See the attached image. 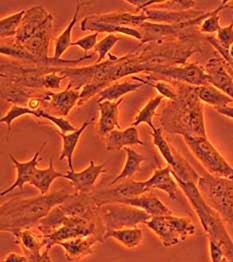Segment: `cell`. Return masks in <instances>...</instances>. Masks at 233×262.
<instances>
[{
    "mask_svg": "<svg viewBox=\"0 0 233 262\" xmlns=\"http://www.w3.org/2000/svg\"><path fill=\"white\" fill-rule=\"evenodd\" d=\"M201 46L195 39L165 40L139 44L135 50L123 56L109 53L108 59L84 67H55V70L68 78L72 88L80 90L78 106L119 79L132 77L144 72L152 74L161 66H185Z\"/></svg>",
    "mask_w": 233,
    "mask_h": 262,
    "instance_id": "cell-1",
    "label": "cell"
},
{
    "mask_svg": "<svg viewBox=\"0 0 233 262\" xmlns=\"http://www.w3.org/2000/svg\"><path fill=\"white\" fill-rule=\"evenodd\" d=\"M172 81V80H170ZM178 96L168 101L159 113L161 129L168 134L193 137H207L203 105L199 100L195 86L172 81Z\"/></svg>",
    "mask_w": 233,
    "mask_h": 262,
    "instance_id": "cell-2",
    "label": "cell"
},
{
    "mask_svg": "<svg viewBox=\"0 0 233 262\" xmlns=\"http://www.w3.org/2000/svg\"><path fill=\"white\" fill-rule=\"evenodd\" d=\"M74 196L65 190H56L32 198H12L1 205V231L11 233L24 228L37 227L50 211Z\"/></svg>",
    "mask_w": 233,
    "mask_h": 262,
    "instance_id": "cell-3",
    "label": "cell"
},
{
    "mask_svg": "<svg viewBox=\"0 0 233 262\" xmlns=\"http://www.w3.org/2000/svg\"><path fill=\"white\" fill-rule=\"evenodd\" d=\"M174 178L179 188L183 191L190 202L191 206L199 219L204 232L208 235V238L218 243L223 249L224 257H226L228 261L233 262V239L227 231L224 223L225 221L217 211L208 205L201 195L195 182L183 181L177 177Z\"/></svg>",
    "mask_w": 233,
    "mask_h": 262,
    "instance_id": "cell-4",
    "label": "cell"
},
{
    "mask_svg": "<svg viewBox=\"0 0 233 262\" xmlns=\"http://www.w3.org/2000/svg\"><path fill=\"white\" fill-rule=\"evenodd\" d=\"M197 187L208 205L233 226V179L207 173L199 177Z\"/></svg>",
    "mask_w": 233,
    "mask_h": 262,
    "instance_id": "cell-5",
    "label": "cell"
},
{
    "mask_svg": "<svg viewBox=\"0 0 233 262\" xmlns=\"http://www.w3.org/2000/svg\"><path fill=\"white\" fill-rule=\"evenodd\" d=\"M145 225L157 235L164 247L176 246L193 236L196 232L195 225L190 219L174 214L150 217Z\"/></svg>",
    "mask_w": 233,
    "mask_h": 262,
    "instance_id": "cell-6",
    "label": "cell"
},
{
    "mask_svg": "<svg viewBox=\"0 0 233 262\" xmlns=\"http://www.w3.org/2000/svg\"><path fill=\"white\" fill-rule=\"evenodd\" d=\"M183 140L209 174L233 179L232 165L228 163L207 137L183 136Z\"/></svg>",
    "mask_w": 233,
    "mask_h": 262,
    "instance_id": "cell-7",
    "label": "cell"
},
{
    "mask_svg": "<svg viewBox=\"0 0 233 262\" xmlns=\"http://www.w3.org/2000/svg\"><path fill=\"white\" fill-rule=\"evenodd\" d=\"M98 216L103 223L104 232L134 228L139 224H145L151 217L139 208L121 203H112L99 207Z\"/></svg>",
    "mask_w": 233,
    "mask_h": 262,
    "instance_id": "cell-8",
    "label": "cell"
},
{
    "mask_svg": "<svg viewBox=\"0 0 233 262\" xmlns=\"http://www.w3.org/2000/svg\"><path fill=\"white\" fill-rule=\"evenodd\" d=\"M64 212V211H63ZM96 233V222L65 214L63 224L48 236H44L45 250L49 251L59 242L87 237Z\"/></svg>",
    "mask_w": 233,
    "mask_h": 262,
    "instance_id": "cell-9",
    "label": "cell"
},
{
    "mask_svg": "<svg viewBox=\"0 0 233 262\" xmlns=\"http://www.w3.org/2000/svg\"><path fill=\"white\" fill-rule=\"evenodd\" d=\"M154 77L160 76L167 80L181 82L190 86H202L209 84L208 75L204 66L197 63H187L185 66H158L152 74Z\"/></svg>",
    "mask_w": 233,
    "mask_h": 262,
    "instance_id": "cell-10",
    "label": "cell"
},
{
    "mask_svg": "<svg viewBox=\"0 0 233 262\" xmlns=\"http://www.w3.org/2000/svg\"><path fill=\"white\" fill-rule=\"evenodd\" d=\"M149 188L145 185L144 181H128L125 183L118 184L112 188L100 190L95 193H92L94 201L98 207H101L107 204L120 203V201L139 196L149 192Z\"/></svg>",
    "mask_w": 233,
    "mask_h": 262,
    "instance_id": "cell-11",
    "label": "cell"
},
{
    "mask_svg": "<svg viewBox=\"0 0 233 262\" xmlns=\"http://www.w3.org/2000/svg\"><path fill=\"white\" fill-rule=\"evenodd\" d=\"M51 21H53V15L40 5L26 9L14 41L19 44L26 42L47 23Z\"/></svg>",
    "mask_w": 233,
    "mask_h": 262,
    "instance_id": "cell-12",
    "label": "cell"
},
{
    "mask_svg": "<svg viewBox=\"0 0 233 262\" xmlns=\"http://www.w3.org/2000/svg\"><path fill=\"white\" fill-rule=\"evenodd\" d=\"M208 83L233 99V70L221 56H213L204 66Z\"/></svg>",
    "mask_w": 233,
    "mask_h": 262,
    "instance_id": "cell-13",
    "label": "cell"
},
{
    "mask_svg": "<svg viewBox=\"0 0 233 262\" xmlns=\"http://www.w3.org/2000/svg\"><path fill=\"white\" fill-rule=\"evenodd\" d=\"M106 172L105 162L102 164H95L93 160H90L89 166L80 172L68 170L64 175V178L70 181L77 193H92V189L100 177Z\"/></svg>",
    "mask_w": 233,
    "mask_h": 262,
    "instance_id": "cell-14",
    "label": "cell"
},
{
    "mask_svg": "<svg viewBox=\"0 0 233 262\" xmlns=\"http://www.w3.org/2000/svg\"><path fill=\"white\" fill-rule=\"evenodd\" d=\"M47 145V141H44L43 145L40 146L39 150L36 151L34 156L27 162H20L18 161L11 153H9V158L12 161L14 167L16 168L17 171V177L16 180L6 189L1 191V196H5L8 193L14 191L16 188H19L20 190H23V187L26 183H30L31 179L35 174V171L38 169L39 166V161H40V154L43 153L44 147Z\"/></svg>",
    "mask_w": 233,
    "mask_h": 262,
    "instance_id": "cell-15",
    "label": "cell"
},
{
    "mask_svg": "<svg viewBox=\"0 0 233 262\" xmlns=\"http://www.w3.org/2000/svg\"><path fill=\"white\" fill-rule=\"evenodd\" d=\"M102 236L90 235L87 237H79L75 239L59 242L65 251V258L68 262H76L91 255L94 252V246L97 243L103 242Z\"/></svg>",
    "mask_w": 233,
    "mask_h": 262,
    "instance_id": "cell-16",
    "label": "cell"
},
{
    "mask_svg": "<svg viewBox=\"0 0 233 262\" xmlns=\"http://www.w3.org/2000/svg\"><path fill=\"white\" fill-rule=\"evenodd\" d=\"M79 99L80 91L72 88V85L68 83L62 91L50 93L48 111L55 116L65 117L76 105H78Z\"/></svg>",
    "mask_w": 233,
    "mask_h": 262,
    "instance_id": "cell-17",
    "label": "cell"
},
{
    "mask_svg": "<svg viewBox=\"0 0 233 262\" xmlns=\"http://www.w3.org/2000/svg\"><path fill=\"white\" fill-rule=\"evenodd\" d=\"M149 22L162 23V24H178L182 22L190 21L205 14L206 10L190 9L186 11H167L160 9L146 8L143 10Z\"/></svg>",
    "mask_w": 233,
    "mask_h": 262,
    "instance_id": "cell-18",
    "label": "cell"
},
{
    "mask_svg": "<svg viewBox=\"0 0 233 262\" xmlns=\"http://www.w3.org/2000/svg\"><path fill=\"white\" fill-rule=\"evenodd\" d=\"M124 101V97L117 101H102L98 103L100 117L97 125V133L106 137L111 131L121 129L118 122L119 106Z\"/></svg>",
    "mask_w": 233,
    "mask_h": 262,
    "instance_id": "cell-19",
    "label": "cell"
},
{
    "mask_svg": "<svg viewBox=\"0 0 233 262\" xmlns=\"http://www.w3.org/2000/svg\"><path fill=\"white\" fill-rule=\"evenodd\" d=\"M121 204H126L145 211L151 217L172 215V211L158 197L153 194L144 193L139 196L132 197L120 201Z\"/></svg>",
    "mask_w": 233,
    "mask_h": 262,
    "instance_id": "cell-20",
    "label": "cell"
},
{
    "mask_svg": "<svg viewBox=\"0 0 233 262\" xmlns=\"http://www.w3.org/2000/svg\"><path fill=\"white\" fill-rule=\"evenodd\" d=\"M88 17L91 20L97 22H104L117 26H125L138 28L143 23L149 21L143 11L141 13H129V12H108V13H95L90 14Z\"/></svg>",
    "mask_w": 233,
    "mask_h": 262,
    "instance_id": "cell-21",
    "label": "cell"
},
{
    "mask_svg": "<svg viewBox=\"0 0 233 262\" xmlns=\"http://www.w3.org/2000/svg\"><path fill=\"white\" fill-rule=\"evenodd\" d=\"M132 145H142L145 143L139 138L136 127L130 126L125 130L115 129L111 131L105 137V149L107 151H119L122 148Z\"/></svg>",
    "mask_w": 233,
    "mask_h": 262,
    "instance_id": "cell-22",
    "label": "cell"
},
{
    "mask_svg": "<svg viewBox=\"0 0 233 262\" xmlns=\"http://www.w3.org/2000/svg\"><path fill=\"white\" fill-rule=\"evenodd\" d=\"M149 190L158 189L165 192L170 200L177 199L178 184L172 175L170 166L163 168H156L151 177L144 181Z\"/></svg>",
    "mask_w": 233,
    "mask_h": 262,
    "instance_id": "cell-23",
    "label": "cell"
},
{
    "mask_svg": "<svg viewBox=\"0 0 233 262\" xmlns=\"http://www.w3.org/2000/svg\"><path fill=\"white\" fill-rule=\"evenodd\" d=\"M80 29L82 31H93V33H94V31L97 33L103 32V33H108V34L119 33V34L133 37L140 41L142 40V34L137 28L117 26V25L108 24L104 22L94 21V20H91L88 16L84 17V19L80 23Z\"/></svg>",
    "mask_w": 233,
    "mask_h": 262,
    "instance_id": "cell-24",
    "label": "cell"
},
{
    "mask_svg": "<svg viewBox=\"0 0 233 262\" xmlns=\"http://www.w3.org/2000/svg\"><path fill=\"white\" fill-rule=\"evenodd\" d=\"M94 121V119L92 117L88 118L86 121L82 123V125L77 128V130L64 134L59 130H56L57 134L61 137L62 139V150L59 155V160H63L67 159V163H68V168L70 171H73V165H72V158H73V154L76 149V146L78 144V141L82 135V133L84 132L85 129L92 124V122Z\"/></svg>",
    "mask_w": 233,
    "mask_h": 262,
    "instance_id": "cell-25",
    "label": "cell"
},
{
    "mask_svg": "<svg viewBox=\"0 0 233 262\" xmlns=\"http://www.w3.org/2000/svg\"><path fill=\"white\" fill-rule=\"evenodd\" d=\"M151 136L153 144L157 148L158 152L160 153L170 168L174 170L178 166L183 156H181V154L178 153L166 140V138L163 136L161 128H155L154 130H151Z\"/></svg>",
    "mask_w": 233,
    "mask_h": 262,
    "instance_id": "cell-26",
    "label": "cell"
},
{
    "mask_svg": "<svg viewBox=\"0 0 233 262\" xmlns=\"http://www.w3.org/2000/svg\"><path fill=\"white\" fill-rule=\"evenodd\" d=\"M195 92L202 103L213 106L215 110L233 103L232 98L227 96L218 88H214L211 84L197 86L195 88Z\"/></svg>",
    "mask_w": 233,
    "mask_h": 262,
    "instance_id": "cell-27",
    "label": "cell"
},
{
    "mask_svg": "<svg viewBox=\"0 0 233 262\" xmlns=\"http://www.w3.org/2000/svg\"><path fill=\"white\" fill-rule=\"evenodd\" d=\"M63 173L58 172L55 168H54V164H53V159L50 158L49 159V165L46 169H40L38 168L35 171V174L33 176V178L30 181V185L34 186L36 189H38L40 191L41 195H45L49 193L50 187L52 185V183L57 179V178H64Z\"/></svg>",
    "mask_w": 233,
    "mask_h": 262,
    "instance_id": "cell-28",
    "label": "cell"
},
{
    "mask_svg": "<svg viewBox=\"0 0 233 262\" xmlns=\"http://www.w3.org/2000/svg\"><path fill=\"white\" fill-rule=\"evenodd\" d=\"M143 84L141 82H133L131 80H125L122 82H115L108 88L103 89L98 95V103L102 101H117L123 98L128 93L138 90Z\"/></svg>",
    "mask_w": 233,
    "mask_h": 262,
    "instance_id": "cell-29",
    "label": "cell"
},
{
    "mask_svg": "<svg viewBox=\"0 0 233 262\" xmlns=\"http://www.w3.org/2000/svg\"><path fill=\"white\" fill-rule=\"evenodd\" d=\"M85 1H76V8L74 11V14L71 18L70 22L68 23V25L66 26V28L62 31L61 34H59V36L55 39L54 41V55L53 57L56 59H61L62 55L66 52V50L71 47V34H72V30L77 22L78 18V14L80 11V8L82 7V5L85 4Z\"/></svg>",
    "mask_w": 233,
    "mask_h": 262,
    "instance_id": "cell-30",
    "label": "cell"
},
{
    "mask_svg": "<svg viewBox=\"0 0 233 262\" xmlns=\"http://www.w3.org/2000/svg\"><path fill=\"white\" fill-rule=\"evenodd\" d=\"M102 236L104 241L108 238H113L128 248H135L139 246L143 241L142 229L138 227L107 231L103 233Z\"/></svg>",
    "mask_w": 233,
    "mask_h": 262,
    "instance_id": "cell-31",
    "label": "cell"
},
{
    "mask_svg": "<svg viewBox=\"0 0 233 262\" xmlns=\"http://www.w3.org/2000/svg\"><path fill=\"white\" fill-rule=\"evenodd\" d=\"M124 150L126 152L125 164H124L120 174L117 175L111 181V183H110L111 185H115L118 182H120L121 180H128L132 176H134L137 171L140 170L141 164L145 161V157L142 154L135 151L134 149H132L130 147H125Z\"/></svg>",
    "mask_w": 233,
    "mask_h": 262,
    "instance_id": "cell-32",
    "label": "cell"
},
{
    "mask_svg": "<svg viewBox=\"0 0 233 262\" xmlns=\"http://www.w3.org/2000/svg\"><path fill=\"white\" fill-rule=\"evenodd\" d=\"M163 99L164 98L161 95H157L154 98L150 99L149 102L141 110H139V112L135 116V118L130 126L137 127L141 123H146L151 128V130H154L156 127L153 124V117L155 116L156 111L161 105Z\"/></svg>",
    "mask_w": 233,
    "mask_h": 262,
    "instance_id": "cell-33",
    "label": "cell"
},
{
    "mask_svg": "<svg viewBox=\"0 0 233 262\" xmlns=\"http://www.w3.org/2000/svg\"><path fill=\"white\" fill-rule=\"evenodd\" d=\"M0 52L2 55L10 56L25 64L37 66L34 56L22 44L16 43L15 41H12L10 43L1 44Z\"/></svg>",
    "mask_w": 233,
    "mask_h": 262,
    "instance_id": "cell-34",
    "label": "cell"
},
{
    "mask_svg": "<svg viewBox=\"0 0 233 262\" xmlns=\"http://www.w3.org/2000/svg\"><path fill=\"white\" fill-rule=\"evenodd\" d=\"M229 4H230V1H221L220 4L212 10L211 14L208 17H206L198 26L199 32L203 33V34L217 33L218 30L221 28V26H220L221 12Z\"/></svg>",
    "mask_w": 233,
    "mask_h": 262,
    "instance_id": "cell-35",
    "label": "cell"
},
{
    "mask_svg": "<svg viewBox=\"0 0 233 262\" xmlns=\"http://www.w3.org/2000/svg\"><path fill=\"white\" fill-rule=\"evenodd\" d=\"M26 10H19L15 13H12L6 17L1 18L0 20V35L1 38L15 37L17 31L20 27L23 16Z\"/></svg>",
    "mask_w": 233,
    "mask_h": 262,
    "instance_id": "cell-36",
    "label": "cell"
},
{
    "mask_svg": "<svg viewBox=\"0 0 233 262\" xmlns=\"http://www.w3.org/2000/svg\"><path fill=\"white\" fill-rule=\"evenodd\" d=\"M40 113L41 110L38 111H33V110H29L26 106H22V105H15L13 104L9 110L1 117L0 122L1 123H5L7 125L8 128V134L11 133V124L14 120H16L17 118L24 116V115H33L36 118H40Z\"/></svg>",
    "mask_w": 233,
    "mask_h": 262,
    "instance_id": "cell-37",
    "label": "cell"
},
{
    "mask_svg": "<svg viewBox=\"0 0 233 262\" xmlns=\"http://www.w3.org/2000/svg\"><path fill=\"white\" fill-rule=\"evenodd\" d=\"M143 84L144 85H149L152 88H155L159 95H161L163 98L168 99L170 101L175 100L178 96L177 89L170 80H158V79H153V80H146L143 78Z\"/></svg>",
    "mask_w": 233,
    "mask_h": 262,
    "instance_id": "cell-38",
    "label": "cell"
},
{
    "mask_svg": "<svg viewBox=\"0 0 233 262\" xmlns=\"http://www.w3.org/2000/svg\"><path fill=\"white\" fill-rule=\"evenodd\" d=\"M195 1L193 0H165L154 1V4L149 7L153 9L167 10V11H186L194 8Z\"/></svg>",
    "mask_w": 233,
    "mask_h": 262,
    "instance_id": "cell-39",
    "label": "cell"
},
{
    "mask_svg": "<svg viewBox=\"0 0 233 262\" xmlns=\"http://www.w3.org/2000/svg\"><path fill=\"white\" fill-rule=\"evenodd\" d=\"M119 37L115 34H107L105 37L96 44L94 47V51L98 53V58L95 63H100L104 61L106 56H108L109 51L113 48V46L119 41Z\"/></svg>",
    "mask_w": 233,
    "mask_h": 262,
    "instance_id": "cell-40",
    "label": "cell"
},
{
    "mask_svg": "<svg viewBox=\"0 0 233 262\" xmlns=\"http://www.w3.org/2000/svg\"><path fill=\"white\" fill-rule=\"evenodd\" d=\"M40 119H46L48 121H50L51 123H53L56 127L57 130L62 132L64 134L73 132V131L77 130L78 127H75L74 125H72L68 120H66L64 117L60 116H55L53 114L47 113L45 111H43L40 114Z\"/></svg>",
    "mask_w": 233,
    "mask_h": 262,
    "instance_id": "cell-41",
    "label": "cell"
},
{
    "mask_svg": "<svg viewBox=\"0 0 233 262\" xmlns=\"http://www.w3.org/2000/svg\"><path fill=\"white\" fill-rule=\"evenodd\" d=\"M216 40L225 50H229L233 44V22L227 26L221 27L216 33Z\"/></svg>",
    "mask_w": 233,
    "mask_h": 262,
    "instance_id": "cell-42",
    "label": "cell"
},
{
    "mask_svg": "<svg viewBox=\"0 0 233 262\" xmlns=\"http://www.w3.org/2000/svg\"><path fill=\"white\" fill-rule=\"evenodd\" d=\"M41 248L43 246H34L28 249H23L22 252L26 256L28 262H52L48 254L49 251L44 250L41 253Z\"/></svg>",
    "mask_w": 233,
    "mask_h": 262,
    "instance_id": "cell-43",
    "label": "cell"
},
{
    "mask_svg": "<svg viewBox=\"0 0 233 262\" xmlns=\"http://www.w3.org/2000/svg\"><path fill=\"white\" fill-rule=\"evenodd\" d=\"M98 34L97 32H94L92 34H89L87 36L84 37H81L80 39L72 42L71 46H78L80 49H82L85 52V54L91 50L92 48H94L96 46L97 42V37H98Z\"/></svg>",
    "mask_w": 233,
    "mask_h": 262,
    "instance_id": "cell-44",
    "label": "cell"
},
{
    "mask_svg": "<svg viewBox=\"0 0 233 262\" xmlns=\"http://www.w3.org/2000/svg\"><path fill=\"white\" fill-rule=\"evenodd\" d=\"M205 39H206V41H207L208 43L211 44L212 46H213V48H215V50L220 54V56L226 61V63H227L228 66L233 70V59L229 56L228 51L225 50V49H223V48L218 44L216 38L213 37L211 35H207V36L205 37Z\"/></svg>",
    "mask_w": 233,
    "mask_h": 262,
    "instance_id": "cell-45",
    "label": "cell"
},
{
    "mask_svg": "<svg viewBox=\"0 0 233 262\" xmlns=\"http://www.w3.org/2000/svg\"><path fill=\"white\" fill-rule=\"evenodd\" d=\"M209 252L211 262H220L224 258V252L222 247L215 241L209 239Z\"/></svg>",
    "mask_w": 233,
    "mask_h": 262,
    "instance_id": "cell-46",
    "label": "cell"
},
{
    "mask_svg": "<svg viewBox=\"0 0 233 262\" xmlns=\"http://www.w3.org/2000/svg\"><path fill=\"white\" fill-rule=\"evenodd\" d=\"M2 262H28L24 254H18L15 252L8 253Z\"/></svg>",
    "mask_w": 233,
    "mask_h": 262,
    "instance_id": "cell-47",
    "label": "cell"
},
{
    "mask_svg": "<svg viewBox=\"0 0 233 262\" xmlns=\"http://www.w3.org/2000/svg\"><path fill=\"white\" fill-rule=\"evenodd\" d=\"M216 111L223 115V116H226V117H229L233 119V106L232 105H227V106H224V107H220V108H217Z\"/></svg>",
    "mask_w": 233,
    "mask_h": 262,
    "instance_id": "cell-48",
    "label": "cell"
},
{
    "mask_svg": "<svg viewBox=\"0 0 233 262\" xmlns=\"http://www.w3.org/2000/svg\"><path fill=\"white\" fill-rule=\"evenodd\" d=\"M228 54H229V56H230V57L233 59V44L232 46L230 47V49L228 50Z\"/></svg>",
    "mask_w": 233,
    "mask_h": 262,
    "instance_id": "cell-49",
    "label": "cell"
},
{
    "mask_svg": "<svg viewBox=\"0 0 233 262\" xmlns=\"http://www.w3.org/2000/svg\"><path fill=\"white\" fill-rule=\"evenodd\" d=\"M220 262H229L228 261V259H227V258H226V257H224V258H223V259H222V260H221V261Z\"/></svg>",
    "mask_w": 233,
    "mask_h": 262,
    "instance_id": "cell-50",
    "label": "cell"
},
{
    "mask_svg": "<svg viewBox=\"0 0 233 262\" xmlns=\"http://www.w3.org/2000/svg\"><path fill=\"white\" fill-rule=\"evenodd\" d=\"M230 4H231V5H232V6H231V9H232V11H233V2H231V1H230Z\"/></svg>",
    "mask_w": 233,
    "mask_h": 262,
    "instance_id": "cell-51",
    "label": "cell"
}]
</instances>
